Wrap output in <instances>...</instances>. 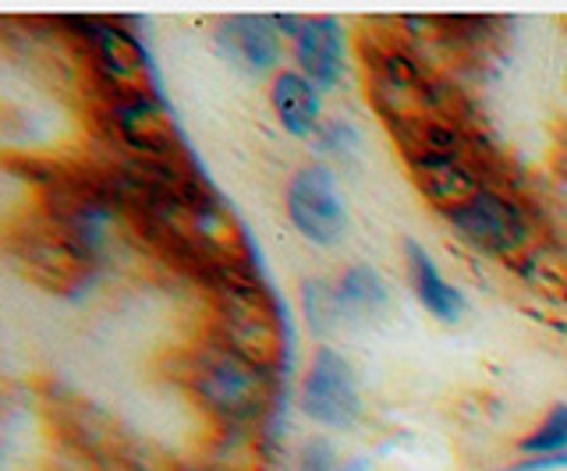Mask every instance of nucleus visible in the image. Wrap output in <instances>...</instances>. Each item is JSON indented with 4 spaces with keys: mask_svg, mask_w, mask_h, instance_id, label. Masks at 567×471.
I'll return each mask as SVG.
<instances>
[{
    "mask_svg": "<svg viewBox=\"0 0 567 471\" xmlns=\"http://www.w3.org/2000/svg\"><path fill=\"white\" fill-rule=\"evenodd\" d=\"M174 379L220 429H259L277 405L280 373L256 365L213 337L182 347L171 362Z\"/></svg>",
    "mask_w": 567,
    "mask_h": 471,
    "instance_id": "obj_1",
    "label": "nucleus"
},
{
    "mask_svg": "<svg viewBox=\"0 0 567 471\" xmlns=\"http://www.w3.org/2000/svg\"><path fill=\"white\" fill-rule=\"evenodd\" d=\"M8 255L25 273V281L50 294H79L100 273V259L85 252L53 220H47L40 209H35L32 220H25L8 234Z\"/></svg>",
    "mask_w": 567,
    "mask_h": 471,
    "instance_id": "obj_3",
    "label": "nucleus"
},
{
    "mask_svg": "<svg viewBox=\"0 0 567 471\" xmlns=\"http://www.w3.org/2000/svg\"><path fill=\"white\" fill-rule=\"evenodd\" d=\"M404 270H408V284H412L419 305L430 312L433 320H440L443 326H454L465 320V312H468L465 294L440 273L436 259L425 252V245H419L415 238L404 241Z\"/></svg>",
    "mask_w": 567,
    "mask_h": 471,
    "instance_id": "obj_9",
    "label": "nucleus"
},
{
    "mask_svg": "<svg viewBox=\"0 0 567 471\" xmlns=\"http://www.w3.org/2000/svg\"><path fill=\"white\" fill-rule=\"evenodd\" d=\"M217 46L241 72H274L284 57V25L274 14H230L217 22Z\"/></svg>",
    "mask_w": 567,
    "mask_h": 471,
    "instance_id": "obj_8",
    "label": "nucleus"
},
{
    "mask_svg": "<svg viewBox=\"0 0 567 471\" xmlns=\"http://www.w3.org/2000/svg\"><path fill=\"white\" fill-rule=\"evenodd\" d=\"M174 471H220V468H213V464H177Z\"/></svg>",
    "mask_w": 567,
    "mask_h": 471,
    "instance_id": "obj_15",
    "label": "nucleus"
},
{
    "mask_svg": "<svg viewBox=\"0 0 567 471\" xmlns=\"http://www.w3.org/2000/svg\"><path fill=\"white\" fill-rule=\"evenodd\" d=\"M284 213L301 241L316 249L341 245L348 234V202L337 185V174L327 164L298 167L284 188Z\"/></svg>",
    "mask_w": 567,
    "mask_h": 471,
    "instance_id": "obj_4",
    "label": "nucleus"
},
{
    "mask_svg": "<svg viewBox=\"0 0 567 471\" xmlns=\"http://www.w3.org/2000/svg\"><path fill=\"white\" fill-rule=\"evenodd\" d=\"M443 220H447L472 249L486 255L514 259V255H522L532 241V223L525 217V209L496 185L483 188L465 206L443 213Z\"/></svg>",
    "mask_w": 567,
    "mask_h": 471,
    "instance_id": "obj_6",
    "label": "nucleus"
},
{
    "mask_svg": "<svg viewBox=\"0 0 567 471\" xmlns=\"http://www.w3.org/2000/svg\"><path fill=\"white\" fill-rule=\"evenodd\" d=\"M291 36V57L319 93H333L344 78V29L330 14L316 19H280Z\"/></svg>",
    "mask_w": 567,
    "mask_h": 471,
    "instance_id": "obj_7",
    "label": "nucleus"
},
{
    "mask_svg": "<svg viewBox=\"0 0 567 471\" xmlns=\"http://www.w3.org/2000/svg\"><path fill=\"white\" fill-rule=\"evenodd\" d=\"M295 471H344V468H341V461H337V453H333L330 443L316 440V443L301 447V458H298Z\"/></svg>",
    "mask_w": 567,
    "mask_h": 471,
    "instance_id": "obj_13",
    "label": "nucleus"
},
{
    "mask_svg": "<svg viewBox=\"0 0 567 471\" xmlns=\"http://www.w3.org/2000/svg\"><path fill=\"white\" fill-rule=\"evenodd\" d=\"M270 107L280 128L295 138H312L323 132V93L298 67H284V72L274 75Z\"/></svg>",
    "mask_w": 567,
    "mask_h": 471,
    "instance_id": "obj_10",
    "label": "nucleus"
},
{
    "mask_svg": "<svg viewBox=\"0 0 567 471\" xmlns=\"http://www.w3.org/2000/svg\"><path fill=\"white\" fill-rule=\"evenodd\" d=\"M206 337L280 373L284 355H288V320H284L277 294L262 284V276H235V281L206 287Z\"/></svg>",
    "mask_w": 567,
    "mask_h": 471,
    "instance_id": "obj_2",
    "label": "nucleus"
},
{
    "mask_svg": "<svg viewBox=\"0 0 567 471\" xmlns=\"http://www.w3.org/2000/svg\"><path fill=\"white\" fill-rule=\"evenodd\" d=\"M560 468H567V453H554V458H525L511 471H560Z\"/></svg>",
    "mask_w": 567,
    "mask_h": 471,
    "instance_id": "obj_14",
    "label": "nucleus"
},
{
    "mask_svg": "<svg viewBox=\"0 0 567 471\" xmlns=\"http://www.w3.org/2000/svg\"><path fill=\"white\" fill-rule=\"evenodd\" d=\"M518 450L525 458H554V453H567V405L549 408L536 426H532L522 440Z\"/></svg>",
    "mask_w": 567,
    "mask_h": 471,
    "instance_id": "obj_12",
    "label": "nucleus"
},
{
    "mask_svg": "<svg viewBox=\"0 0 567 471\" xmlns=\"http://www.w3.org/2000/svg\"><path fill=\"white\" fill-rule=\"evenodd\" d=\"M333 312H351V316H377L390 305V287L369 263L348 266L330 287Z\"/></svg>",
    "mask_w": 567,
    "mask_h": 471,
    "instance_id": "obj_11",
    "label": "nucleus"
},
{
    "mask_svg": "<svg viewBox=\"0 0 567 471\" xmlns=\"http://www.w3.org/2000/svg\"><path fill=\"white\" fill-rule=\"evenodd\" d=\"M298 405L309 422L323 429H351L362 418L365 405L359 376H354L351 362L337 347L319 344L312 352L298 387Z\"/></svg>",
    "mask_w": 567,
    "mask_h": 471,
    "instance_id": "obj_5",
    "label": "nucleus"
}]
</instances>
